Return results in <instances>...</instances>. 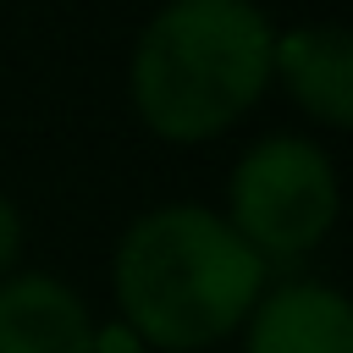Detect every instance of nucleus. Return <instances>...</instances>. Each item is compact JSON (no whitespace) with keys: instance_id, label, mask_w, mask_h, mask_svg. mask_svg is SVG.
Returning <instances> with one entry per match:
<instances>
[{"instance_id":"nucleus-5","label":"nucleus","mask_w":353,"mask_h":353,"mask_svg":"<svg viewBox=\"0 0 353 353\" xmlns=\"http://www.w3.org/2000/svg\"><path fill=\"white\" fill-rule=\"evenodd\" d=\"M243 353H353V303L325 281L265 287L243 320Z\"/></svg>"},{"instance_id":"nucleus-4","label":"nucleus","mask_w":353,"mask_h":353,"mask_svg":"<svg viewBox=\"0 0 353 353\" xmlns=\"http://www.w3.org/2000/svg\"><path fill=\"white\" fill-rule=\"evenodd\" d=\"M270 83L292 94V105L320 127L353 121V39L336 22H298L276 28Z\"/></svg>"},{"instance_id":"nucleus-8","label":"nucleus","mask_w":353,"mask_h":353,"mask_svg":"<svg viewBox=\"0 0 353 353\" xmlns=\"http://www.w3.org/2000/svg\"><path fill=\"white\" fill-rule=\"evenodd\" d=\"M94 353H143V342H138L121 320H110V325L94 331Z\"/></svg>"},{"instance_id":"nucleus-7","label":"nucleus","mask_w":353,"mask_h":353,"mask_svg":"<svg viewBox=\"0 0 353 353\" xmlns=\"http://www.w3.org/2000/svg\"><path fill=\"white\" fill-rule=\"evenodd\" d=\"M17 254H22V215H17V204L0 193V281L17 270Z\"/></svg>"},{"instance_id":"nucleus-3","label":"nucleus","mask_w":353,"mask_h":353,"mask_svg":"<svg viewBox=\"0 0 353 353\" xmlns=\"http://www.w3.org/2000/svg\"><path fill=\"white\" fill-rule=\"evenodd\" d=\"M342 188L331 154L303 132H270L248 143L226 182V226L270 265L303 259L336 226Z\"/></svg>"},{"instance_id":"nucleus-6","label":"nucleus","mask_w":353,"mask_h":353,"mask_svg":"<svg viewBox=\"0 0 353 353\" xmlns=\"http://www.w3.org/2000/svg\"><path fill=\"white\" fill-rule=\"evenodd\" d=\"M99 320L83 292L44 270H11L0 281V353H94Z\"/></svg>"},{"instance_id":"nucleus-1","label":"nucleus","mask_w":353,"mask_h":353,"mask_svg":"<svg viewBox=\"0 0 353 353\" xmlns=\"http://www.w3.org/2000/svg\"><path fill=\"white\" fill-rule=\"evenodd\" d=\"M121 325L160 353H204L243 331L259 303L265 259L226 226L221 210L176 199L143 210L110 259Z\"/></svg>"},{"instance_id":"nucleus-2","label":"nucleus","mask_w":353,"mask_h":353,"mask_svg":"<svg viewBox=\"0 0 353 353\" xmlns=\"http://www.w3.org/2000/svg\"><path fill=\"white\" fill-rule=\"evenodd\" d=\"M276 22L254 0H165L127 61V99L165 143H210L270 88Z\"/></svg>"}]
</instances>
